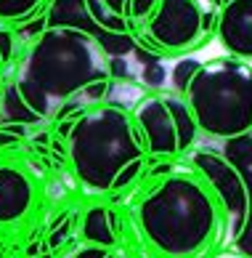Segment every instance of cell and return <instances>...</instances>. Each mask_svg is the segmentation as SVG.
<instances>
[{
    "label": "cell",
    "instance_id": "7c38bea8",
    "mask_svg": "<svg viewBox=\"0 0 252 258\" xmlns=\"http://www.w3.org/2000/svg\"><path fill=\"white\" fill-rule=\"evenodd\" d=\"M82 237L91 245H101V247L114 245V240H117V216H114V210L104 205H93L85 213Z\"/></svg>",
    "mask_w": 252,
    "mask_h": 258
},
{
    "label": "cell",
    "instance_id": "d6986e66",
    "mask_svg": "<svg viewBox=\"0 0 252 258\" xmlns=\"http://www.w3.org/2000/svg\"><path fill=\"white\" fill-rule=\"evenodd\" d=\"M66 237H69V218L61 216V224H56L53 232H51V237H48V247H51V250L61 247V245L66 242Z\"/></svg>",
    "mask_w": 252,
    "mask_h": 258
},
{
    "label": "cell",
    "instance_id": "ffe728a7",
    "mask_svg": "<svg viewBox=\"0 0 252 258\" xmlns=\"http://www.w3.org/2000/svg\"><path fill=\"white\" fill-rule=\"evenodd\" d=\"M109 91H112V83L109 80H96V83H91L88 88L82 91V96L88 99V101H101V99L109 96Z\"/></svg>",
    "mask_w": 252,
    "mask_h": 258
},
{
    "label": "cell",
    "instance_id": "277c9868",
    "mask_svg": "<svg viewBox=\"0 0 252 258\" xmlns=\"http://www.w3.org/2000/svg\"><path fill=\"white\" fill-rule=\"evenodd\" d=\"M186 101L210 136H239L252 131V67L239 59L202 64L186 91Z\"/></svg>",
    "mask_w": 252,
    "mask_h": 258
},
{
    "label": "cell",
    "instance_id": "6da1fadb",
    "mask_svg": "<svg viewBox=\"0 0 252 258\" xmlns=\"http://www.w3.org/2000/svg\"><path fill=\"white\" fill-rule=\"evenodd\" d=\"M138 221L159 253L186 258L202 250L215 234L218 213L205 186L191 176H170L143 197Z\"/></svg>",
    "mask_w": 252,
    "mask_h": 258
},
{
    "label": "cell",
    "instance_id": "603a6c76",
    "mask_svg": "<svg viewBox=\"0 0 252 258\" xmlns=\"http://www.w3.org/2000/svg\"><path fill=\"white\" fill-rule=\"evenodd\" d=\"M109 253H106V247L101 245H88V247H82V250H77L74 258H106Z\"/></svg>",
    "mask_w": 252,
    "mask_h": 258
},
{
    "label": "cell",
    "instance_id": "30bf717a",
    "mask_svg": "<svg viewBox=\"0 0 252 258\" xmlns=\"http://www.w3.org/2000/svg\"><path fill=\"white\" fill-rule=\"evenodd\" d=\"M218 37L236 59H252V0H231L218 16Z\"/></svg>",
    "mask_w": 252,
    "mask_h": 258
},
{
    "label": "cell",
    "instance_id": "8992f818",
    "mask_svg": "<svg viewBox=\"0 0 252 258\" xmlns=\"http://www.w3.org/2000/svg\"><path fill=\"white\" fill-rule=\"evenodd\" d=\"M146 48L157 53H178L197 48L212 30V14L202 0H159L157 11L149 16Z\"/></svg>",
    "mask_w": 252,
    "mask_h": 258
},
{
    "label": "cell",
    "instance_id": "d4e9b609",
    "mask_svg": "<svg viewBox=\"0 0 252 258\" xmlns=\"http://www.w3.org/2000/svg\"><path fill=\"white\" fill-rule=\"evenodd\" d=\"M101 3L109 8L112 14H117V16H122V19H128L125 14H128V0H101Z\"/></svg>",
    "mask_w": 252,
    "mask_h": 258
},
{
    "label": "cell",
    "instance_id": "5bb4252c",
    "mask_svg": "<svg viewBox=\"0 0 252 258\" xmlns=\"http://www.w3.org/2000/svg\"><path fill=\"white\" fill-rule=\"evenodd\" d=\"M223 157L236 168H252V133L247 131L239 136H228L223 144Z\"/></svg>",
    "mask_w": 252,
    "mask_h": 258
},
{
    "label": "cell",
    "instance_id": "2e32d148",
    "mask_svg": "<svg viewBox=\"0 0 252 258\" xmlns=\"http://www.w3.org/2000/svg\"><path fill=\"white\" fill-rule=\"evenodd\" d=\"M159 0H128V22H149V16L157 11Z\"/></svg>",
    "mask_w": 252,
    "mask_h": 258
},
{
    "label": "cell",
    "instance_id": "484cf974",
    "mask_svg": "<svg viewBox=\"0 0 252 258\" xmlns=\"http://www.w3.org/2000/svg\"><path fill=\"white\" fill-rule=\"evenodd\" d=\"M218 3H223V6H226V3H231V0H218Z\"/></svg>",
    "mask_w": 252,
    "mask_h": 258
},
{
    "label": "cell",
    "instance_id": "3957f363",
    "mask_svg": "<svg viewBox=\"0 0 252 258\" xmlns=\"http://www.w3.org/2000/svg\"><path fill=\"white\" fill-rule=\"evenodd\" d=\"M22 75L51 99H69L96 80H112L109 56L101 45L91 35L66 27H48L35 37Z\"/></svg>",
    "mask_w": 252,
    "mask_h": 258
},
{
    "label": "cell",
    "instance_id": "e0dca14e",
    "mask_svg": "<svg viewBox=\"0 0 252 258\" xmlns=\"http://www.w3.org/2000/svg\"><path fill=\"white\" fill-rule=\"evenodd\" d=\"M236 247H239L241 255L252 258V208H249V213H247V218H244L241 232L236 234Z\"/></svg>",
    "mask_w": 252,
    "mask_h": 258
},
{
    "label": "cell",
    "instance_id": "cb8c5ba5",
    "mask_svg": "<svg viewBox=\"0 0 252 258\" xmlns=\"http://www.w3.org/2000/svg\"><path fill=\"white\" fill-rule=\"evenodd\" d=\"M109 72H112V78H125V75H128L125 56H114V59H109Z\"/></svg>",
    "mask_w": 252,
    "mask_h": 258
},
{
    "label": "cell",
    "instance_id": "52a82bcc",
    "mask_svg": "<svg viewBox=\"0 0 252 258\" xmlns=\"http://www.w3.org/2000/svg\"><path fill=\"white\" fill-rule=\"evenodd\" d=\"M194 168L207 178V184L218 195L226 213H231V218H234L231 232L236 237L241 232V226H244L249 208H252V192H249L244 173L234 162H228L223 155H218V152H197L194 155Z\"/></svg>",
    "mask_w": 252,
    "mask_h": 258
},
{
    "label": "cell",
    "instance_id": "ba28073f",
    "mask_svg": "<svg viewBox=\"0 0 252 258\" xmlns=\"http://www.w3.org/2000/svg\"><path fill=\"white\" fill-rule=\"evenodd\" d=\"M48 27H66V30H80L91 35L96 43L104 48V53L114 59V56H128L135 51V37L130 32H106L101 24L93 19L88 0H51L45 11Z\"/></svg>",
    "mask_w": 252,
    "mask_h": 258
},
{
    "label": "cell",
    "instance_id": "44dd1931",
    "mask_svg": "<svg viewBox=\"0 0 252 258\" xmlns=\"http://www.w3.org/2000/svg\"><path fill=\"white\" fill-rule=\"evenodd\" d=\"M0 56H3V64L14 59V32L3 30V27H0Z\"/></svg>",
    "mask_w": 252,
    "mask_h": 258
},
{
    "label": "cell",
    "instance_id": "8fae6325",
    "mask_svg": "<svg viewBox=\"0 0 252 258\" xmlns=\"http://www.w3.org/2000/svg\"><path fill=\"white\" fill-rule=\"evenodd\" d=\"M32 181L24 170L14 165H0V221L11 224L27 216L32 208Z\"/></svg>",
    "mask_w": 252,
    "mask_h": 258
},
{
    "label": "cell",
    "instance_id": "7a4b0ae2",
    "mask_svg": "<svg viewBox=\"0 0 252 258\" xmlns=\"http://www.w3.org/2000/svg\"><path fill=\"white\" fill-rule=\"evenodd\" d=\"M141 131L117 107L82 112L69 133V157L74 173L96 192H112L128 168L143 162Z\"/></svg>",
    "mask_w": 252,
    "mask_h": 258
},
{
    "label": "cell",
    "instance_id": "7402d4cb",
    "mask_svg": "<svg viewBox=\"0 0 252 258\" xmlns=\"http://www.w3.org/2000/svg\"><path fill=\"white\" fill-rule=\"evenodd\" d=\"M135 59H138L143 67L146 64H157V61H162V53H157L154 48H146V45H135Z\"/></svg>",
    "mask_w": 252,
    "mask_h": 258
},
{
    "label": "cell",
    "instance_id": "4fadbf2b",
    "mask_svg": "<svg viewBox=\"0 0 252 258\" xmlns=\"http://www.w3.org/2000/svg\"><path fill=\"white\" fill-rule=\"evenodd\" d=\"M45 6H51V0H0V22L22 27L43 14Z\"/></svg>",
    "mask_w": 252,
    "mask_h": 258
},
{
    "label": "cell",
    "instance_id": "ac0fdd59",
    "mask_svg": "<svg viewBox=\"0 0 252 258\" xmlns=\"http://www.w3.org/2000/svg\"><path fill=\"white\" fill-rule=\"evenodd\" d=\"M164 78H167V72H164V64L162 61L143 67V83L151 85V88H159V85L164 83Z\"/></svg>",
    "mask_w": 252,
    "mask_h": 258
},
{
    "label": "cell",
    "instance_id": "9a60e30c",
    "mask_svg": "<svg viewBox=\"0 0 252 258\" xmlns=\"http://www.w3.org/2000/svg\"><path fill=\"white\" fill-rule=\"evenodd\" d=\"M199 70H202V61H197V59H181L176 64V70H173V88H176L178 93H186L191 88L194 78L199 75Z\"/></svg>",
    "mask_w": 252,
    "mask_h": 258
},
{
    "label": "cell",
    "instance_id": "5b68a950",
    "mask_svg": "<svg viewBox=\"0 0 252 258\" xmlns=\"http://www.w3.org/2000/svg\"><path fill=\"white\" fill-rule=\"evenodd\" d=\"M135 122L146 141V149L159 157H173L189 149L199 131L189 101H181L178 96L143 99L135 109Z\"/></svg>",
    "mask_w": 252,
    "mask_h": 258
},
{
    "label": "cell",
    "instance_id": "9c48e42d",
    "mask_svg": "<svg viewBox=\"0 0 252 258\" xmlns=\"http://www.w3.org/2000/svg\"><path fill=\"white\" fill-rule=\"evenodd\" d=\"M6 122L14 125H37L43 117L51 114V96L30 78H19L16 83H8L0 96Z\"/></svg>",
    "mask_w": 252,
    "mask_h": 258
}]
</instances>
